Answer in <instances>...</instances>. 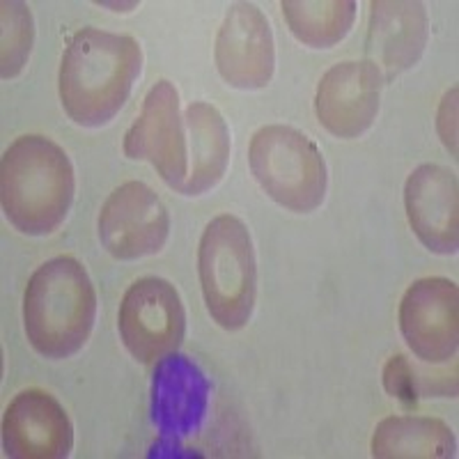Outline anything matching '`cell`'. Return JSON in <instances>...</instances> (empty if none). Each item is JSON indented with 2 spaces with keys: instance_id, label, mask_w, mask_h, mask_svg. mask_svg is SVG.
Wrapping results in <instances>:
<instances>
[{
  "instance_id": "6da1fadb",
  "label": "cell",
  "mask_w": 459,
  "mask_h": 459,
  "mask_svg": "<svg viewBox=\"0 0 459 459\" xmlns=\"http://www.w3.org/2000/svg\"><path fill=\"white\" fill-rule=\"evenodd\" d=\"M143 67L141 44L131 35L83 28L69 39L60 63V101L69 120L104 126L129 100Z\"/></svg>"
},
{
  "instance_id": "7a4b0ae2",
  "label": "cell",
  "mask_w": 459,
  "mask_h": 459,
  "mask_svg": "<svg viewBox=\"0 0 459 459\" xmlns=\"http://www.w3.org/2000/svg\"><path fill=\"white\" fill-rule=\"evenodd\" d=\"M76 179L67 152L47 136L16 138L0 163V200L19 232L44 237L67 219Z\"/></svg>"
},
{
  "instance_id": "3957f363",
  "label": "cell",
  "mask_w": 459,
  "mask_h": 459,
  "mask_svg": "<svg viewBox=\"0 0 459 459\" xmlns=\"http://www.w3.org/2000/svg\"><path fill=\"white\" fill-rule=\"evenodd\" d=\"M97 317V292L85 266L72 255L44 262L23 294V326L44 359H69L83 350Z\"/></svg>"
},
{
  "instance_id": "277c9868",
  "label": "cell",
  "mask_w": 459,
  "mask_h": 459,
  "mask_svg": "<svg viewBox=\"0 0 459 459\" xmlns=\"http://www.w3.org/2000/svg\"><path fill=\"white\" fill-rule=\"evenodd\" d=\"M198 273L212 319L225 331L246 326L255 308L257 264L251 232L237 216L209 221L200 237Z\"/></svg>"
},
{
  "instance_id": "5b68a950",
  "label": "cell",
  "mask_w": 459,
  "mask_h": 459,
  "mask_svg": "<svg viewBox=\"0 0 459 459\" xmlns=\"http://www.w3.org/2000/svg\"><path fill=\"white\" fill-rule=\"evenodd\" d=\"M248 163L262 191L290 212L308 214L326 198V161L294 126H262L251 138Z\"/></svg>"
},
{
  "instance_id": "8992f818",
  "label": "cell",
  "mask_w": 459,
  "mask_h": 459,
  "mask_svg": "<svg viewBox=\"0 0 459 459\" xmlns=\"http://www.w3.org/2000/svg\"><path fill=\"white\" fill-rule=\"evenodd\" d=\"M117 329L138 363L154 366L175 354L186 335V310L175 285L157 276L134 282L122 297Z\"/></svg>"
},
{
  "instance_id": "52a82bcc",
  "label": "cell",
  "mask_w": 459,
  "mask_h": 459,
  "mask_svg": "<svg viewBox=\"0 0 459 459\" xmlns=\"http://www.w3.org/2000/svg\"><path fill=\"white\" fill-rule=\"evenodd\" d=\"M125 154L147 161L170 188L182 194L188 175V147L179 117V94L170 81H159L147 92L138 120L125 136Z\"/></svg>"
},
{
  "instance_id": "ba28073f",
  "label": "cell",
  "mask_w": 459,
  "mask_h": 459,
  "mask_svg": "<svg viewBox=\"0 0 459 459\" xmlns=\"http://www.w3.org/2000/svg\"><path fill=\"white\" fill-rule=\"evenodd\" d=\"M166 204L143 182H126L106 198L100 212V239L115 260L157 255L168 241Z\"/></svg>"
},
{
  "instance_id": "9c48e42d",
  "label": "cell",
  "mask_w": 459,
  "mask_h": 459,
  "mask_svg": "<svg viewBox=\"0 0 459 459\" xmlns=\"http://www.w3.org/2000/svg\"><path fill=\"white\" fill-rule=\"evenodd\" d=\"M212 384L198 363L184 354H170L157 363L152 377V423L159 429L157 450H179L184 438L203 428L209 409Z\"/></svg>"
},
{
  "instance_id": "30bf717a",
  "label": "cell",
  "mask_w": 459,
  "mask_h": 459,
  "mask_svg": "<svg viewBox=\"0 0 459 459\" xmlns=\"http://www.w3.org/2000/svg\"><path fill=\"white\" fill-rule=\"evenodd\" d=\"M400 331L425 363L455 359L459 344V290L448 278H420L400 301Z\"/></svg>"
},
{
  "instance_id": "8fae6325",
  "label": "cell",
  "mask_w": 459,
  "mask_h": 459,
  "mask_svg": "<svg viewBox=\"0 0 459 459\" xmlns=\"http://www.w3.org/2000/svg\"><path fill=\"white\" fill-rule=\"evenodd\" d=\"M216 69L237 90H262L276 69L273 32L266 16L253 3H235L216 35Z\"/></svg>"
},
{
  "instance_id": "7c38bea8",
  "label": "cell",
  "mask_w": 459,
  "mask_h": 459,
  "mask_svg": "<svg viewBox=\"0 0 459 459\" xmlns=\"http://www.w3.org/2000/svg\"><path fill=\"white\" fill-rule=\"evenodd\" d=\"M381 72L368 60L333 65L324 74L315 94V113L335 138H359L379 113Z\"/></svg>"
},
{
  "instance_id": "4fadbf2b",
  "label": "cell",
  "mask_w": 459,
  "mask_h": 459,
  "mask_svg": "<svg viewBox=\"0 0 459 459\" xmlns=\"http://www.w3.org/2000/svg\"><path fill=\"white\" fill-rule=\"evenodd\" d=\"M74 428L67 411L51 393L22 391L3 418V448L16 459H63L72 453Z\"/></svg>"
},
{
  "instance_id": "5bb4252c",
  "label": "cell",
  "mask_w": 459,
  "mask_h": 459,
  "mask_svg": "<svg viewBox=\"0 0 459 459\" xmlns=\"http://www.w3.org/2000/svg\"><path fill=\"white\" fill-rule=\"evenodd\" d=\"M404 207L413 235L438 255H453L459 244L457 175L438 163H423L404 184Z\"/></svg>"
},
{
  "instance_id": "9a60e30c",
  "label": "cell",
  "mask_w": 459,
  "mask_h": 459,
  "mask_svg": "<svg viewBox=\"0 0 459 459\" xmlns=\"http://www.w3.org/2000/svg\"><path fill=\"white\" fill-rule=\"evenodd\" d=\"M429 39V19L423 3L413 0H375L370 3L366 56L391 83L423 57Z\"/></svg>"
},
{
  "instance_id": "2e32d148",
  "label": "cell",
  "mask_w": 459,
  "mask_h": 459,
  "mask_svg": "<svg viewBox=\"0 0 459 459\" xmlns=\"http://www.w3.org/2000/svg\"><path fill=\"white\" fill-rule=\"evenodd\" d=\"M188 129V175L182 195H203L223 179L230 163V129L223 115L194 101L184 115Z\"/></svg>"
},
{
  "instance_id": "e0dca14e",
  "label": "cell",
  "mask_w": 459,
  "mask_h": 459,
  "mask_svg": "<svg viewBox=\"0 0 459 459\" xmlns=\"http://www.w3.org/2000/svg\"><path fill=\"white\" fill-rule=\"evenodd\" d=\"M372 457L444 459L455 457V434L444 420L429 416L384 418L372 434Z\"/></svg>"
},
{
  "instance_id": "ac0fdd59",
  "label": "cell",
  "mask_w": 459,
  "mask_h": 459,
  "mask_svg": "<svg viewBox=\"0 0 459 459\" xmlns=\"http://www.w3.org/2000/svg\"><path fill=\"white\" fill-rule=\"evenodd\" d=\"M281 7L292 35L313 48L342 42L356 19L354 0H285Z\"/></svg>"
},
{
  "instance_id": "d6986e66",
  "label": "cell",
  "mask_w": 459,
  "mask_h": 459,
  "mask_svg": "<svg viewBox=\"0 0 459 459\" xmlns=\"http://www.w3.org/2000/svg\"><path fill=\"white\" fill-rule=\"evenodd\" d=\"M3 79H14L26 67L35 42L30 7L26 3H3Z\"/></svg>"
},
{
  "instance_id": "ffe728a7",
  "label": "cell",
  "mask_w": 459,
  "mask_h": 459,
  "mask_svg": "<svg viewBox=\"0 0 459 459\" xmlns=\"http://www.w3.org/2000/svg\"><path fill=\"white\" fill-rule=\"evenodd\" d=\"M384 388L391 397L400 400L407 409H416L418 397V370L407 360V356H393L384 366Z\"/></svg>"
}]
</instances>
